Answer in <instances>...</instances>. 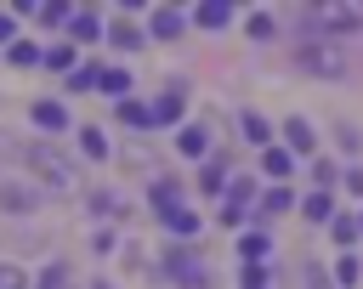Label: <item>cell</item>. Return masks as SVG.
Instances as JSON below:
<instances>
[{
    "label": "cell",
    "mask_w": 363,
    "mask_h": 289,
    "mask_svg": "<svg viewBox=\"0 0 363 289\" xmlns=\"http://www.w3.org/2000/svg\"><path fill=\"white\" fill-rule=\"evenodd\" d=\"M295 68H301V74H318V79H340V74H346V51L329 45V40H312V45L295 51Z\"/></svg>",
    "instance_id": "obj_1"
},
{
    "label": "cell",
    "mask_w": 363,
    "mask_h": 289,
    "mask_svg": "<svg viewBox=\"0 0 363 289\" xmlns=\"http://www.w3.org/2000/svg\"><path fill=\"white\" fill-rule=\"evenodd\" d=\"M278 147H284L289 159H312V153H318V130L295 113V119H284V142H278Z\"/></svg>",
    "instance_id": "obj_2"
},
{
    "label": "cell",
    "mask_w": 363,
    "mask_h": 289,
    "mask_svg": "<svg viewBox=\"0 0 363 289\" xmlns=\"http://www.w3.org/2000/svg\"><path fill=\"white\" fill-rule=\"evenodd\" d=\"M28 164H34V170H40V176H45L51 187H68V181H74V170H68V159H62V153H45V147H28Z\"/></svg>",
    "instance_id": "obj_3"
},
{
    "label": "cell",
    "mask_w": 363,
    "mask_h": 289,
    "mask_svg": "<svg viewBox=\"0 0 363 289\" xmlns=\"http://www.w3.org/2000/svg\"><path fill=\"white\" fill-rule=\"evenodd\" d=\"M182 102H187V85L176 79V85H164V96L147 108V119H153V125H176V119H182Z\"/></svg>",
    "instance_id": "obj_4"
},
{
    "label": "cell",
    "mask_w": 363,
    "mask_h": 289,
    "mask_svg": "<svg viewBox=\"0 0 363 289\" xmlns=\"http://www.w3.org/2000/svg\"><path fill=\"white\" fill-rule=\"evenodd\" d=\"M244 204H255V181H250V176H233V181H227V204H221V210H227V215H244Z\"/></svg>",
    "instance_id": "obj_5"
},
{
    "label": "cell",
    "mask_w": 363,
    "mask_h": 289,
    "mask_svg": "<svg viewBox=\"0 0 363 289\" xmlns=\"http://www.w3.org/2000/svg\"><path fill=\"white\" fill-rule=\"evenodd\" d=\"M176 147H182L187 159H204V153H210V130H204V125H182V136H176Z\"/></svg>",
    "instance_id": "obj_6"
},
{
    "label": "cell",
    "mask_w": 363,
    "mask_h": 289,
    "mask_svg": "<svg viewBox=\"0 0 363 289\" xmlns=\"http://www.w3.org/2000/svg\"><path fill=\"white\" fill-rule=\"evenodd\" d=\"M261 170H267L272 181H284V176H295V159H289V153L272 142V147H261Z\"/></svg>",
    "instance_id": "obj_7"
},
{
    "label": "cell",
    "mask_w": 363,
    "mask_h": 289,
    "mask_svg": "<svg viewBox=\"0 0 363 289\" xmlns=\"http://www.w3.org/2000/svg\"><path fill=\"white\" fill-rule=\"evenodd\" d=\"M159 221H164V232H176V238H193V232H199V215H193L187 204H176V210H164Z\"/></svg>",
    "instance_id": "obj_8"
},
{
    "label": "cell",
    "mask_w": 363,
    "mask_h": 289,
    "mask_svg": "<svg viewBox=\"0 0 363 289\" xmlns=\"http://www.w3.org/2000/svg\"><path fill=\"white\" fill-rule=\"evenodd\" d=\"M227 17H233V6H227V0H204V6L193 11V23H199V28H227Z\"/></svg>",
    "instance_id": "obj_9"
},
{
    "label": "cell",
    "mask_w": 363,
    "mask_h": 289,
    "mask_svg": "<svg viewBox=\"0 0 363 289\" xmlns=\"http://www.w3.org/2000/svg\"><path fill=\"white\" fill-rule=\"evenodd\" d=\"M147 34L176 40V34H182V11H176V6H159V11H153V23H147Z\"/></svg>",
    "instance_id": "obj_10"
},
{
    "label": "cell",
    "mask_w": 363,
    "mask_h": 289,
    "mask_svg": "<svg viewBox=\"0 0 363 289\" xmlns=\"http://www.w3.org/2000/svg\"><path fill=\"white\" fill-rule=\"evenodd\" d=\"M102 34V23H96V11H79V17H68V40H79V45H91Z\"/></svg>",
    "instance_id": "obj_11"
},
{
    "label": "cell",
    "mask_w": 363,
    "mask_h": 289,
    "mask_svg": "<svg viewBox=\"0 0 363 289\" xmlns=\"http://www.w3.org/2000/svg\"><path fill=\"white\" fill-rule=\"evenodd\" d=\"M238 130H244V142H255V147H272V125H267L261 113H244V119H238Z\"/></svg>",
    "instance_id": "obj_12"
},
{
    "label": "cell",
    "mask_w": 363,
    "mask_h": 289,
    "mask_svg": "<svg viewBox=\"0 0 363 289\" xmlns=\"http://www.w3.org/2000/svg\"><path fill=\"white\" fill-rule=\"evenodd\" d=\"M301 215H306V221H335V198H329V193H306V198H301Z\"/></svg>",
    "instance_id": "obj_13"
},
{
    "label": "cell",
    "mask_w": 363,
    "mask_h": 289,
    "mask_svg": "<svg viewBox=\"0 0 363 289\" xmlns=\"http://www.w3.org/2000/svg\"><path fill=\"white\" fill-rule=\"evenodd\" d=\"M329 238H335L340 249H346V244H357V238H363V227H357V215H346V210H340V215L329 221Z\"/></svg>",
    "instance_id": "obj_14"
},
{
    "label": "cell",
    "mask_w": 363,
    "mask_h": 289,
    "mask_svg": "<svg viewBox=\"0 0 363 289\" xmlns=\"http://www.w3.org/2000/svg\"><path fill=\"white\" fill-rule=\"evenodd\" d=\"M238 255H244V261H267V255H272V238H267V232H244V238H238Z\"/></svg>",
    "instance_id": "obj_15"
},
{
    "label": "cell",
    "mask_w": 363,
    "mask_h": 289,
    "mask_svg": "<svg viewBox=\"0 0 363 289\" xmlns=\"http://www.w3.org/2000/svg\"><path fill=\"white\" fill-rule=\"evenodd\" d=\"M34 125H45V130H62V125H68L62 102H34Z\"/></svg>",
    "instance_id": "obj_16"
},
{
    "label": "cell",
    "mask_w": 363,
    "mask_h": 289,
    "mask_svg": "<svg viewBox=\"0 0 363 289\" xmlns=\"http://www.w3.org/2000/svg\"><path fill=\"white\" fill-rule=\"evenodd\" d=\"M199 187H204V193H227V164H221V159H210V164L199 170Z\"/></svg>",
    "instance_id": "obj_17"
},
{
    "label": "cell",
    "mask_w": 363,
    "mask_h": 289,
    "mask_svg": "<svg viewBox=\"0 0 363 289\" xmlns=\"http://www.w3.org/2000/svg\"><path fill=\"white\" fill-rule=\"evenodd\" d=\"M284 210H295V193H289V187H272V193H261V215H284Z\"/></svg>",
    "instance_id": "obj_18"
},
{
    "label": "cell",
    "mask_w": 363,
    "mask_h": 289,
    "mask_svg": "<svg viewBox=\"0 0 363 289\" xmlns=\"http://www.w3.org/2000/svg\"><path fill=\"white\" fill-rule=\"evenodd\" d=\"M335 283H340V289H357V283H363V266H357V255H340V261H335Z\"/></svg>",
    "instance_id": "obj_19"
},
{
    "label": "cell",
    "mask_w": 363,
    "mask_h": 289,
    "mask_svg": "<svg viewBox=\"0 0 363 289\" xmlns=\"http://www.w3.org/2000/svg\"><path fill=\"white\" fill-rule=\"evenodd\" d=\"M96 85H102L108 96H119V102H125V91H130V74H125V68H102V79H96Z\"/></svg>",
    "instance_id": "obj_20"
},
{
    "label": "cell",
    "mask_w": 363,
    "mask_h": 289,
    "mask_svg": "<svg viewBox=\"0 0 363 289\" xmlns=\"http://www.w3.org/2000/svg\"><path fill=\"white\" fill-rule=\"evenodd\" d=\"M119 119H125L130 130H153V119H147V108H142V102H130V96L119 102Z\"/></svg>",
    "instance_id": "obj_21"
},
{
    "label": "cell",
    "mask_w": 363,
    "mask_h": 289,
    "mask_svg": "<svg viewBox=\"0 0 363 289\" xmlns=\"http://www.w3.org/2000/svg\"><path fill=\"white\" fill-rule=\"evenodd\" d=\"M176 204H182V187H176V181H153V210L164 215V210H176Z\"/></svg>",
    "instance_id": "obj_22"
},
{
    "label": "cell",
    "mask_w": 363,
    "mask_h": 289,
    "mask_svg": "<svg viewBox=\"0 0 363 289\" xmlns=\"http://www.w3.org/2000/svg\"><path fill=\"white\" fill-rule=\"evenodd\" d=\"M96 79H102V68H96V62H85V68H74V74H68V91H91Z\"/></svg>",
    "instance_id": "obj_23"
},
{
    "label": "cell",
    "mask_w": 363,
    "mask_h": 289,
    "mask_svg": "<svg viewBox=\"0 0 363 289\" xmlns=\"http://www.w3.org/2000/svg\"><path fill=\"white\" fill-rule=\"evenodd\" d=\"M79 147H85L91 159H108V136H102V130H91V125L79 130Z\"/></svg>",
    "instance_id": "obj_24"
},
{
    "label": "cell",
    "mask_w": 363,
    "mask_h": 289,
    "mask_svg": "<svg viewBox=\"0 0 363 289\" xmlns=\"http://www.w3.org/2000/svg\"><path fill=\"white\" fill-rule=\"evenodd\" d=\"M312 181H318V193H329V187L340 181V164H329V159H318V164H312Z\"/></svg>",
    "instance_id": "obj_25"
},
{
    "label": "cell",
    "mask_w": 363,
    "mask_h": 289,
    "mask_svg": "<svg viewBox=\"0 0 363 289\" xmlns=\"http://www.w3.org/2000/svg\"><path fill=\"white\" fill-rule=\"evenodd\" d=\"M238 289H267V266H261V261H244V272H238Z\"/></svg>",
    "instance_id": "obj_26"
},
{
    "label": "cell",
    "mask_w": 363,
    "mask_h": 289,
    "mask_svg": "<svg viewBox=\"0 0 363 289\" xmlns=\"http://www.w3.org/2000/svg\"><path fill=\"white\" fill-rule=\"evenodd\" d=\"M6 57H11L17 68H34V62H40V45H28V40H17V45L6 51Z\"/></svg>",
    "instance_id": "obj_27"
},
{
    "label": "cell",
    "mask_w": 363,
    "mask_h": 289,
    "mask_svg": "<svg viewBox=\"0 0 363 289\" xmlns=\"http://www.w3.org/2000/svg\"><path fill=\"white\" fill-rule=\"evenodd\" d=\"M40 62H45V68H68V74H74V51H68V45H51V51H40Z\"/></svg>",
    "instance_id": "obj_28"
},
{
    "label": "cell",
    "mask_w": 363,
    "mask_h": 289,
    "mask_svg": "<svg viewBox=\"0 0 363 289\" xmlns=\"http://www.w3.org/2000/svg\"><path fill=\"white\" fill-rule=\"evenodd\" d=\"M250 40H272V17L267 11H250Z\"/></svg>",
    "instance_id": "obj_29"
},
{
    "label": "cell",
    "mask_w": 363,
    "mask_h": 289,
    "mask_svg": "<svg viewBox=\"0 0 363 289\" xmlns=\"http://www.w3.org/2000/svg\"><path fill=\"white\" fill-rule=\"evenodd\" d=\"M113 45H119V51H136V45H142V34H136L130 23H119V28H113Z\"/></svg>",
    "instance_id": "obj_30"
},
{
    "label": "cell",
    "mask_w": 363,
    "mask_h": 289,
    "mask_svg": "<svg viewBox=\"0 0 363 289\" xmlns=\"http://www.w3.org/2000/svg\"><path fill=\"white\" fill-rule=\"evenodd\" d=\"M335 142H340V147H346V153H357V147H363V136H357V130H352V125H335Z\"/></svg>",
    "instance_id": "obj_31"
},
{
    "label": "cell",
    "mask_w": 363,
    "mask_h": 289,
    "mask_svg": "<svg viewBox=\"0 0 363 289\" xmlns=\"http://www.w3.org/2000/svg\"><path fill=\"white\" fill-rule=\"evenodd\" d=\"M0 204H11V210H28V193H23V187H0Z\"/></svg>",
    "instance_id": "obj_32"
},
{
    "label": "cell",
    "mask_w": 363,
    "mask_h": 289,
    "mask_svg": "<svg viewBox=\"0 0 363 289\" xmlns=\"http://www.w3.org/2000/svg\"><path fill=\"white\" fill-rule=\"evenodd\" d=\"M40 17H45V23H68V6H62V0H51V6H40Z\"/></svg>",
    "instance_id": "obj_33"
},
{
    "label": "cell",
    "mask_w": 363,
    "mask_h": 289,
    "mask_svg": "<svg viewBox=\"0 0 363 289\" xmlns=\"http://www.w3.org/2000/svg\"><path fill=\"white\" fill-rule=\"evenodd\" d=\"M62 278H68L62 266H45V278H40V289H62Z\"/></svg>",
    "instance_id": "obj_34"
},
{
    "label": "cell",
    "mask_w": 363,
    "mask_h": 289,
    "mask_svg": "<svg viewBox=\"0 0 363 289\" xmlns=\"http://www.w3.org/2000/svg\"><path fill=\"white\" fill-rule=\"evenodd\" d=\"M340 181H346V193H357V198H363V170H357V164H352V170H346Z\"/></svg>",
    "instance_id": "obj_35"
},
{
    "label": "cell",
    "mask_w": 363,
    "mask_h": 289,
    "mask_svg": "<svg viewBox=\"0 0 363 289\" xmlns=\"http://www.w3.org/2000/svg\"><path fill=\"white\" fill-rule=\"evenodd\" d=\"M0 289H23V272L17 266H0Z\"/></svg>",
    "instance_id": "obj_36"
},
{
    "label": "cell",
    "mask_w": 363,
    "mask_h": 289,
    "mask_svg": "<svg viewBox=\"0 0 363 289\" xmlns=\"http://www.w3.org/2000/svg\"><path fill=\"white\" fill-rule=\"evenodd\" d=\"M357 227H363V210H357Z\"/></svg>",
    "instance_id": "obj_37"
}]
</instances>
